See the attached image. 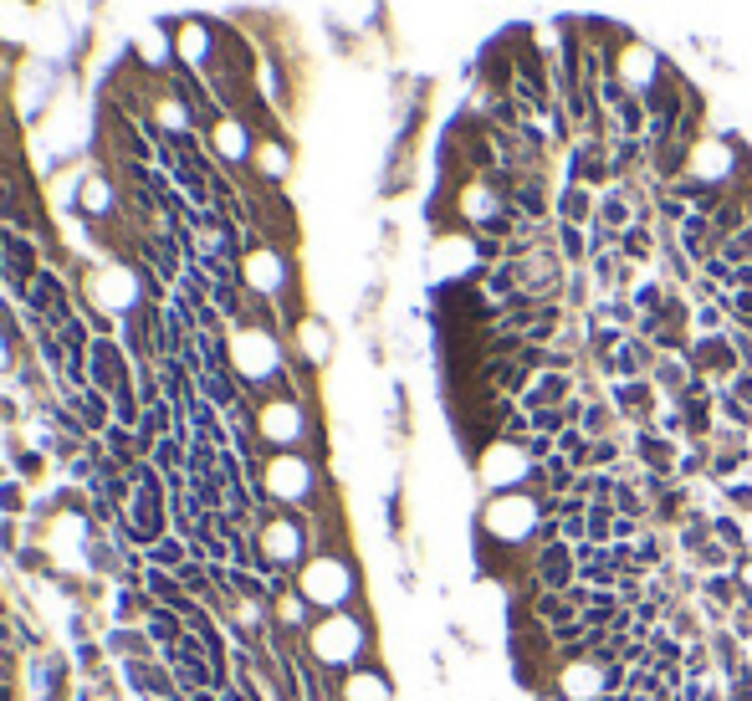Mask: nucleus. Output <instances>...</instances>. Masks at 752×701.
I'll list each match as a JSON object with an SVG mask.
<instances>
[{
  "instance_id": "f257e3e1",
  "label": "nucleus",
  "mask_w": 752,
  "mask_h": 701,
  "mask_svg": "<svg viewBox=\"0 0 752 701\" xmlns=\"http://www.w3.org/2000/svg\"><path fill=\"white\" fill-rule=\"evenodd\" d=\"M538 522H543V507H538L533 492H492L481 502V517H476L481 553H502V558L533 553Z\"/></svg>"
},
{
  "instance_id": "f03ea898",
  "label": "nucleus",
  "mask_w": 752,
  "mask_h": 701,
  "mask_svg": "<svg viewBox=\"0 0 752 701\" xmlns=\"http://www.w3.org/2000/svg\"><path fill=\"white\" fill-rule=\"evenodd\" d=\"M307 645H313V666L318 671H333V676H348L353 666H364V650H369V630L364 620L353 615H328L323 625L307 630Z\"/></svg>"
},
{
  "instance_id": "7ed1b4c3",
  "label": "nucleus",
  "mask_w": 752,
  "mask_h": 701,
  "mask_svg": "<svg viewBox=\"0 0 752 701\" xmlns=\"http://www.w3.org/2000/svg\"><path fill=\"white\" fill-rule=\"evenodd\" d=\"M297 594H302L307 604L333 609V615H338V609H343V604H353V594H359V574H353V563H348V558H338V553H318L313 563L302 568Z\"/></svg>"
},
{
  "instance_id": "20e7f679",
  "label": "nucleus",
  "mask_w": 752,
  "mask_h": 701,
  "mask_svg": "<svg viewBox=\"0 0 752 701\" xmlns=\"http://www.w3.org/2000/svg\"><path fill=\"white\" fill-rule=\"evenodd\" d=\"M476 471L486 481V492H522L527 481H533L538 461L527 456V446H517V441H492L486 451H476Z\"/></svg>"
},
{
  "instance_id": "39448f33",
  "label": "nucleus",
  "mask_w": 752,
  "mask_h": 701,
  "mask_svg": "<svg viewBox=\"0 0 752 701\" xmlns=\"http://www.w3.org/2000/svg\"><path fill=\"white\" fill-rule=\"evenodd\" d=\"M686 364H691V374H706L712 384H727V379L742 369V354L732 348L727 333H706V338H691Z\"/></svg>"
},
{
  "instance_id": "423d86ee",
  "label": "nucleus",
  "mask_w": 752,
  "mask_h": 701,
  "mask_svg": "<svg viewBox=\"0 0 752 701\" xmlns=\"http://www.w3.org/2000/svg\"><path fill=\"white\" fill-rule=\"evenodd\" d=\"M573 584H579V558H573V543H543V548H533V594L538 589L568 594Z\"/></svg>"
},
{
  "instance_id": "0eeeda50",
  "label": "nucleus",
  "mask_w": 752,
  "mask_h": 701,
  "mask_svg": "<svg viewBox=\"0 0 752 701\" xmlns=\"http://www.w3.org/2000/svg\"><path fill=\"white\" fill-rule=\"evenodd\" d=\"M568 185H589V190H609L614 185L609 139H573V149H568Z\"/></svg>"
},
{
  "instance_id": "6e6552de",
  "label": "nucleus",
  "mask_w": 752,
  "mask_h": 701,
  "mask_svg": "<svg viewBox=\"0 0 752 701\" xmlns=\"http://www.w3.org/2000/svg\"><path fill=\"white\" fill-rule=\"evenodd\" d=\"M573 394H579V374H558V369H543V374H533V384L522 389V410L527 415H538V410H558V405H568Z\"/></svg>"
},
{
  "instance_id": "1a4fd4ad",
  "label": "nucleus",
  "mask_w": 752,
  "mask_h": 701,
  "mask_svg": "<svg viewBox=\"0 0 752 701\" xmlns=\"http://www.w3.org/2000/svg\"><path fill=\"white\" fill-rule=\"evenodd\" d=\"M87 379L103 394H123L128 389V359L113 338H93V359H87Z\"/></svg>"
},
{
  "instance_id": "9d476101",
  "label": "nucleus",
  "mask_w": 752,
  "mask_h": 701,
  "mask_svg": "<svg viewBox=\"0 0 752 701\" xmlns=\"http://www.w3.org/2000/svg\"><path fill=\"white\" fill-rule=\"evenodd\" d=\"M676 241H681V251L691 256V267H701L706 256L722 251V236H717V226H712V215H696V210L676 226Z\"/></svg>"
},
{
  "instance_id": "9b49d317",
  "label": "nucleus",
  "mask_w": 752,
  "mask_h": 701,
  "mask_svg": "<svg viewBox=\"0 0 752 701\" xmlns=\"http://www.w3.org/2000/svg\"><path fill=\"white\" fill-rule=\"evenodd\" d=\"M594 215H599V190H589V185H568V180H563V190L553 195V221L594 226Z\"/></svg>"
},
{
  "instance_id": "f8f14e48",
  "label": "nucleus",
  "mask_w": 752,
  "mask_h": 701,
  "mask_svg": "<svg viewBox=\"0 0 752 701\" xmlns=\"http://www.w3.org/2000/svg\"><path fill=\"white\" fill-rule=\"evenodd\" d=\"M272 492H277V502H307V492H313V471H307V461H297V456L272 461Z\"/></svg>"
},
{
  "instance_id": "ddd939ff",
  "label": "nucleus",
  "mask_w": 752,
  "mask_h": 701,
  "mask_svg": "<svg viewBox=\"0 0 752 701\" xmlns=\"http://www.w3.org/2000/svg\"><path fill=\"white\" fill-rule=\"evenodd\" d=\"M343 701H394V681L379 666H353L343 676Z\"/></svg>"
},
{
  "instance_id": "4468645a",
  "label": "nucleus",
  "mask_w": 752,
  "mask_h": 701,
  "mask_svg": "<svg viewBox=\"0 0 752 701\" xmlns=\"http://www.w3.org/2000/svg\"><path fill=\"white\" fill-rule=\"evenodd\" d=\"M553 241H558V256L568 272H584L589 267V226H568V221H553Z\"/></svg>"
},
{
  "instance_id": "2eb2a0df",
  "label": "nucleus",
  "mask_w": 752,
  "mask_h": 701,
  "mask_svg": "<svg viewBox=\"0 0 752 701\" xmlns=\"http://www.w3.org/2000/svg\"><path fill=\"white\" fill-rule=\"evenodd\" d=\"M62 302H67V287H62L52 272H36V277H31V287H26V313H31V318H52Z\"/></svg>"
},
{
  "instance_id": "dca6fc26",
  "label": "nucleus",
  "mask_w": 752,
  "mask_h": 701,
  "mask_svg": "<svg viewBox=\"0 0 752 701\" xmlns=\"http://www.w3.org/2000/svg\"><path fill=\"white\" fill-rule=\"evenodd\" d=\"M691 379H696V374H691L686 354H660V364L650 369V384H655L660 394H666V400H681Z\"/></svg>"
},
{
  "instance_id": "f3484780",
  "label": "nucleus",
  "mask_w": 752,
  "mask_h": 701,
  "mask_svg": "<svg viewBox=\"0 0 752 701\" xmlns=\"http://www.w3.org/2000/svg\"><path fill=\"white\" fill-rule=\"evenodd\" d=\"M533 620L543 630H558V625H573L579 620V604H573L568 594H553V589H538L533 594Z\"/></svg>"
},
{
  "instance_id": "a211bd4d",
  "label": "nucleus",
  "mask_w": 752,
  "mask_h": 701,
  "mask_svg": "<svg viewBox=\"0 0 752 701\" xmlns=\"http://www.w3.org/2000/svg\"><path fill=\"white\" fill-rule=\"evenodd\" d=\"M712 538L722 543V548H732L737 558L742 553H752V528H747V517H737V512H712Z\"/></svg>"
},
{
  "instance_id": "6ab92c4d",
  "label": "nucleus",
  "mask_w": 752,
  "mask_h": 701,
  "mask_svg": "<svg viewBox=\"0 0 752 701\" xmlns=\"http://www.w3.org/2000/svg\"><path fill=\"white\" fill-rule=\"evenodd\" d=\"M72 410L82 415V425H93V430H108V415H113L108 394H103V389H93V384L72 394Z\"/></svg>"
},
{
  "instance_id": "aec40b11",
  "label": "nucleus",
  "mask_w": 752,
  "mask_h": 701,
  "mask_svg": "<svg viewBox=\"0 0 752 701\" xmlns=\"http://www.w3.org/2000/svg\"><path fill=\"white\" fill-rule=\"evenodd\" d=\"M185 625V615H180V609H169V604H149V640H159V645H180V630Z\"/></svg>"
},
{
  "instance_id": "412c9836",
  "label": "nucleus",
  "mask_w": 752,
  "mask_h": 701,
  "mask_svg": "<svg viewBox=\"0 0 752 701\" xmlns=\"http://www.w3.org/2000/svg\"><path fill=\"white\" fill-rule=\"evenodd\" d=\"M717 425H727V430H742V435H752V410L737 400V394L727 389V384H717Z\"/></svg>"
},
{
  "instance_id": "4be33fe9",
  "label": "nucleus",
  "mask_w": 752,
  "mask_h": 701,
  "mask_svg": "<svg viewBox=\"0 0 752 701\" xmlns=\"http://www.w3.org/2000/svg\"><path fill=\"white\" fill-rule=\"evenodd\" d=\"M727 328H732V318H727L722 302H691V333H696V338H706V333H727Z\"/></svg>"
},
{
  "instance_id": "5701e85b",
  "label": "nucleus",
  "mask_w": 752,
  "mask_h": 701,
  "mask_svg": "<svg viewBox=\"0 0 752 701\" xmlns=\"http://www.w3.org/2000/svg\"><path fill=\"white\" fill-rule=\"evenodd\" d=\"M614 512H619V517H640V522H650V497L635 487V481H619V487H614Z\"/></svg>"
},
{
  "instance_id": "b1692460",
  "label": "nucleus",
  "mask_w": 752,
  "mask_h": 701,
  "mask_svg": "<svg viewBox=\"0 0 752 701\" xmlns=\"http://www.w3.org/2000/svg\"><path fill=\"white\" fill-rule=\"evenodd\" d=\"M589 446H594V441H589V435H584L579 425H568V430L558 435V456H568L579 471H589Z\"/></svg>"
},
{
  "instance_id": "393cba45",
  "label": "nucleus",
  "mask_w": 752,
  "mask_h": 701,
  "mask_svg": "<svg viewBox=\"0 0 752 701\" xmlns=\"http://www.w3.org/2000/svg\"><path fill=\"white\" fill-rule=\"evenodd\" d=\"M149 558H154V568L180 574V568H185V543H180V538H159V543L149 548Z\"/></svg>"
},
{
  "instance_id": "a878e982",
  "label": "nucleus",
  "mask_w": 752,
  "mask_h": 701,
  "mask_svg": "<svg viewBox=\"0 0 752 701\" xmlns=\"http://www.w3.org/2000/svg\"><path fill=\"white\" fill-rule=\"evenodd\" d=\"M149 256H154V267H159V277H164V282H174V277H180V256H174L169 236L149 241Z\"/></svg>"
},
{
  "instance_id": "bb28decb",
  "label": "nucleus",
  "mask_w": 752,
  "mask_h": 701,
  "mask_svg": "<svg viewBox=\"0 0 752 701\" xmlns=\"http://www.w3.org/2000/svg\"><path fill=\"white\" fill-rule=\"evenodd\" d=\"M722 308H727L732 328H752V292H727Z\"/></svg>"
},
{
  "instance_id": "cd10ccee",
  "label": "nucleus",
  "mask_w": 752,
  "mask_h": 701,
  "mask_svg": "<svg viewBox=\"0 0 752 701\" xmlns=\"http://www.w3.org/2000/svg\"><path fill=\"white\" fill-rule=\"evenodd\" d=\"M154 456H159V466L174 476V471H180V435H164V441L154 446Z\"/></svg>"
},
{
  "instance_id": "c85d7f7f",
  "label": "nucleus",
  "mask_w": 752,
  "mask_h": 701,
  "mask_svg": "<svg viewBox=\"0 0 752 701\" xmlns=\"http://www.w3.org/2000/svg\"><path fill=\"white\" fill-rule=\"evenodd\" d=\"M727 389H732V394H737V400H742V405L752 410V369H737V374L727 379Z\"/></svg>"
},
{
  "instance_id": "c756f323",
  "label": "nucleus",
  "mask_w": 752,
  "mask_h": 701,
  "mask_svg": "<svg viewBox=\"0 0 752 701\" xmlns=\"http://www.w3.org/2000/svg\"><path fill=\"white\" fill-rule=\"evenodd\" d=\"M205 574H210V568H200V563H185V568H180V584H185L190 594H205Z\"/></svg>"
},
{
  "instance_id": "7c9ffc66",
  "label": "nucleus",
  "mask_w": 752,
  "mask_h": 701,
  "mask_svg": "<svg viewBox=\"0 0 752 701\" xmlns=\"http://www.w3.org/2000/svg\"><path fill=\"white\" fill-rule=\"evenodd\" d=\"M21 487H11V481H0V512H21Z\"/></svg>"
},
{
  "instance_id": "2f4dec72",
  "label": "nucleus",
  "mask_w": 752,
  "mask_h": 701,
  "mask_svg": "<svg viewBox=\"0 0 752 701\" xmlns=\"http://www.w3.org/2000/svg\"><path fill=\"white\" fill-rule=\"evenodd\" d=\"M16 471H21V476H41V456H31V451H26V456L16 461Z\"/></svg>"
},
{
  "instance_id": "473e14b6",
  "label": "nucleus",
  "mask_w": 752,
  "mask_h": 701,
  "mask_svg": "<svg viewBox=\"0 0 752 701\" xmlns=\"http://www.w3.org/2000/svg\"><path fill=\"white\" fill-rule=\"evenodd\" d=\"M139 609H144V604H139L134 594H118V615H139Z\"/></svg>"
},
{
  "instance_id": "72a5a7b5",
  "label": "nucleus",
  "mask_w": 752,
  "mask_h": 701,
  "mask_svg": "<svg viewBox=\"0 0 752 701\" xmlns=\"http://www.w3.org/2000/svg\"><path fill=\"white\" fill-rule=\"evenodd\" d=\"M0 338H11V343H16V323H11V313H6V308H0Z\"/></svg>"
},
{
  "instance_id": "f704fd0d",
  "label": "nucleus",
  "mask_w": 752,
  "mask_h": 701,
  "mask_svg": "<svg viewBox=\"0 0 752 701\" xmlns=\"http://www.w3.org/2000/svg\"><path fill=\"white\" fill-rule=\"evenodd\" d=\"M220 701H251V691H241V686H231L226 696H220Z\"/></svg>"
},
{
  "instance_id": "c9c22d12",
  "label": "nucleus",
  "mask_w": 752,
  "mask_h": 701,
  "mask_svg": "<svg viewBox=\"0 0 752 701\" xmlns=\"http://www.w3.org/2000/svg\"><path fill=\"white\" fill-rule=\"evenodd\" d=\"M190 701H220L215 691H190Z\"/></svg>"
},
{
  "instance_id": "e433bc0d",
  "label": "nucleus",
  "mask_w": 752,
  "mask_h": 701,
  "mask_svg": "<svg viewBox=\"0 0 752 701\" xmlns=\"http://www.w3.org/2000/svg\"><path fill=\"white\" fill-rule=\"evenodd\" d=\"M11 415H16V405H11V400H0V420H11Z\"/></svg>"
},
{
  "instance_id": "4c0bfd02",
  "label": "nucleus",
  "mask_w": 752,
  "mask_h": 701,
  "mask_svg": "<svg viewBox=\"0 0 752 701\" xmlns=\"http://www.w3.org/2000/svg\"><path fill=\"white\" fill-rule=\"evenodd\" d=\"M533 701H563V696H558V691H538Z\"/></svg>"
}]
</instances>
